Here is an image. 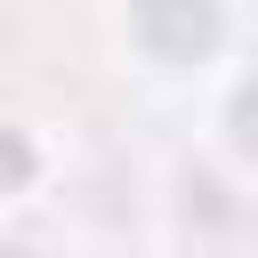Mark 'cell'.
I'll return each mask as SVG.
<instances>
[{"label": "cell", "mask_w": 258, "mask_h": 258, "mask_svg": "<svg viewBox=\"0 0 258 258\" xmlns=\"http://www.w3.org/2000/svg\"><path fill=\"white\" fill-rule=\"evenodd\" d=\"M226 129H234V145H242V153H258V81H242V89H234Z\"/></svg>", "instance_id": "3957f363"}, {"label": "cell", "mask_w": 258, "mask_h": 258, "mask_svg": "<svg viewBox=\"0 0 258 258\" xmlns=\"http://www.w3.org/2000/svg\"><path fill=\"white\" fill-rule=\"evenodd\" d=\"M32 137L24 129H0V194H16V185H32Z\"/></svg>", "instance_id": "7a4b0ae2"}, {"label": "cell", "mask_w": 258, "mask_h": 258, "mask_svg": "<svg viewBox=\"0 0 258 258\" xmlns=\"http://www.w3.org/2000/svg\"><path fill=\"white\" fill-rule=\"evenodd\" d=\"M129 32L145 56L161 64H202L218 40H226V8L218 0H137L129 8Z\"/></svg>", "instance_id": "6da1fadb"}, {"label": "cell", "mask_w": 258, "mask_h": 258, "mask_svg": "<svg viewBox=\"0 0 258 258\" xmlns=\"http://www.w3.org/2000/svg\"><path fill=\"white\" fill-rule=\"evenodd\" d=\"M226 185L218 177H185V210H210V218H226V202H218Z\"/></svg>", "instance_id": "277c9868"}]
</instances>
